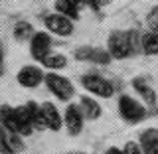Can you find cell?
<instances>
[{
  "label": "cell",
  "mask_w": 158,
  "mask_h": 154,
  "mask_svg": "<svg viewBox=\"0 0 158 154\" xmlns=\"http://www.w3.org/2000/svg\"><path fill=\"white\" fill-rule=\"evenodd\" d=\"M0 125L4 128H8V131L20 135V136H30L34 132V128L26 121V115H24L22 107L2 105L0 107Z\"/></svg>",
  "instance_id": "obj_2"
},
{
  "label": "cell",
  "mask_w": 158,
  "mask_h": 154,
  "mask_svg": "<svg viewBox=\"0 0 158 154\" xmlns=\"http://www.w3.org/2000/svg\"><path fill=\"white\" fill-rule=\"evenodd\" d=\"M0 154H14L12 150H10V148L6 146V144H4V142L2 140H0Z\"/></svg>",
  "instance_id": "obj_25"
},
{
  "label": "cell",
  "mask_w": 158,
  "mask_h": 154,
  "mask_svg": "<svg viewBox=\"0 0 158 154\" xmlns=\"http://www.w3.org/2000/svg\"><path fill=\"white\" fill-rule=\"evenodd\" d=\"M132 89H135L138 95L142 97V103H144L146 107H150V109H156V107H158L156 91L152 89V85L148 83V79H146V77H142V75L135 77V79H132Z\"/></svg>",
  "instance_id": "obj_12"
},
{
  "label": "cell",
  "mask_w": 158,
  "mask_h": 154,
  "mask_svg": "<svg viewBox=\"0 0 158 154\" xmlns=\"http://www.w3.org/2000/svg\"><path fill=\"white\" fill-rule=\"evenodd\" d=\"M44 24H46L48 32L56 34V36H61V38H67L73 34V20H69L65 16H61V14H49V16H46V20H44Z\"/></svg>",
  "instance_id": "obj_8"
},
{
  "label": "cell",
  "mask_w": 158,
  "mask_h": 154,
  "mask_svg": "<svg viewBox=\"0 0 158 154\" xmlns=\"http://www.w3.org/2000/svg\"><path fill=\"white\" fill-rule=\"evenodd\" d=\"M22 111L26 115V121L30 123V127L34 131H44L46 125H44V117H42V109L36 101H28L26 105H22Z\"/></svg>",
  "instance_id": "obj_14"
},
{
  "label": "cell",
  "mask_w": 158,
  "mask_h": 154,
  "mask_svg": "<svg viewBox=\"0 0 158 154\" xmlns=\"http://www.w3.org/2000/svg\"><path fill=\"white\" fill-rule=\"evenodd\" d=\"M107 52L113 59H127L140 52V36L132 30H113L107 38Z\"/></svg>",
  "instance_id": "obj_1"
},
{
  "label": "cell",
  "mask_w": 158,
  "mask_h": 154,
  "mask_svg": "<svg viewBox=\"0 0 158 154\" xmlns=\"http://www.w3.org/2000/svg\"><path fill=\"white\" fill-rule=\"evenodd\" d=\"M123 152H125V154H142L140 144H138V142H135V140H128L127 144L123 146Z\"/></svg>",
  "instance_id": "obj_22"
},
{
  "label": "cell",
  "mask_w": 158,
  "mask_h": 154,
  "mask_svg": "<svg viewBox=\"0 0 158 154\" xmlns=\"http://www.w3.org/2000/svg\"><path fill=\"white\" fill-rule=\"evenodd\" d=\"M73 2H75L77 6H89V8H93V10H99V8H101L97 0H73Z\"/></svg>",
  "instance_id": "obj_23"
},
{
  "label": "cell",
  "mask_w": 158,
  "mask_h": 154,
  "mask_svg": "<svg viewBox=\"0 0 158 154\" xmlns=\"http://www.w3.org/2000/svg\"><path fill=\"white\" fill-rule=\"evenodd\" d=\"M69 154H85V152H69Z\"/></svg>",
  "instance_id": "obj_27"
},
{
  "label": "cell",
  "mask_w": 158,
  "mask_h": 154,
  "mask_svg": "<svg viewBox=\"0 0 158 154\" xmlns=\"http://www.w3.org/2000/svg\"><path fill=\"white\" fill-rule=\"evenodd\" d=\"M44 83H46L48 91L52 93L56 99L63 101V103L71 101L73 95H75V87H73V83L69 81L67 77L59 75V73H56V71L46 73V75H44Z\"/></svg>",
  "instance_id": "obj_4"
},
{
  "label": "cell",
  "mask_w": 158,
  "mask_h": 154,
  "mask_svg": "<svg viewBox=\"0 0 158 154\" xmlns=\"http://www.w3.org/2000/svg\"><path fill=\"white\" fill-rule=\"evenodd\" d=\"M97 2H99V6H105V4H109L111 0H97Z\"/></svg>",
  "instance_id": "obj_26"
},
{
  "label": "cell",
  "mask_w": 158,
  "mask_h": 154,
  "mask_svg": "<svg viewBox=\"0 0 158 154\" xmlns=\"http://www.w3.org/2000/svg\"><path fill=\"white\" fill-rule=\"evenodd\" d=\"M42 65L52 69V71H57V69H63L67 65V57L61 56V53H49V56L42 61Z\"/></svg>",
  "instance_id": "obj_19"
},
{
  "label": "cell",
  "mask_w": 158,
  "mask_h": 154,
  "mask_svg": "<svg viewBox=\"0 0 158 154\" xmlns=\"http://www.w3.org/2000/svg\"><path fill=\"white\" fill-rule=\"evenodd\" d=\"M146 26H148V32L158 34V6H154L150 12H148V16H146Z\"/></svg>",
  "instance_id": "obj_21"
},
{
  "label": "cell",
  "mask_w": 158,
  "mask_h": 154,
  "mask_svg": "<svg viewBox=\"0 0 158 154\" xmlns=\"http://www.w3.org/2000/svg\"><path fill=\"white\" fill-rule=\"evenodd\" d=\"M44 69L40 67V65H24V67H20V71L16 73V79H18V83L22 87H26V89H34V87H38V85H42L44 83Z\"/></svg>",
  "instance_id": "obj_7"
},
{
  "label": "cell",
  "mask_w": 158,
  "mask_h": 154,
  "mask_svg": "<svg viewBox=\"0 0 158 154\" xmlns=\"http://www.w3.org/2000/svg\"><path fill=\"white\" fill-rule=\"evenodd\" d=\"M77 107H79V111H81L83 119H87V121H97V119L101 117V113H103L101 105H99L93 97H87V95L79 97Z\"/></svg>",
  "instance_id": "obj_15"
},
{
  "label": "cell",
  "mask_w": 158,
  "mask_h": 154,
  "mask_svg": "<svg viewBox=\"0 0 158 154\" xmlns=\"http://www.w3.org/2000/svg\"><path fill=\"white\" fill-rule=\"evenodd\" d=\"M40 109H42L44 125H46L48 131H53V132L61 131V127H63V117H61V113H59V109L53 105L52 101L42 103V105H40Z\"/></svg>",
  "instance_id": "obj_11"
},
{
  "label": "cell",
  "mask_w": 158,
  "mask_h": 154,
  "mask_svg": "<svg viewBox=\"0 0 158 154\" xmlns=\"http://www.w3.org/2000/svg\"><path fill=\"white\" fill-rule=\"evenodd\" d=\"M73 56H75L77 61H89V63H99V65H107V63L111 61L109 52H105V49H99V48H93V46L77 48Z\"/></svg>",
  "instance_id": "obj_10"
},
{
  "label": "cell",
  "mask_w": 158,
  "mask_h": 154,
  "mask_svg": "<svg viewBox=\"0 0 158 154\" xmlns=\"http://www.w3.org/2000/svg\"><path fill=\"white\" fill-rule=\"evenodd\" d=\"M63 125H65L67 132L71 136H77L83 132V125H85V119H83L81 111L75 103H69L65 107V113H63Z\"/></svg>",
  "instance_id": "obj_9"
},
{
  "label": "cell",
  "mask_w": 158,
  "mask_h": 154,
  "mask_svg": "<svg viewBox=\"0 0 158 154\" xmlns=\"http://www.w3.org/2000/svg\"><path fill=\"white\" fill-rule=\"evenodd\" d=\"M138 144L142 154H158V128H144L138 136Z\"/></svg>",
  "instance_id": "obj_13"
},
{
  "label": "cell",
  "mask_w": 158,
  "mask_h": 154,
  "mask_svg": "<svg viewBox=\"0 0 158 154\" xmlns=\"http://www.w3.org/2000/svg\"><path fill=\"white\" fill-rule=\"evenodd\" d=\"M34 26L30 22H16V26H14V38L20 40V42H26V40H32L34 36Z\"/></svg>",
  "instance_id": "obj_20"
},
{
  "label": "cell",
  "mask_w": 158,
  "mask_h": 154,
  "mask_svg": "<svg viewBox=\"0 0 158 154\" xmlns=\"http://www.w3.org/2000/svg\"><path fill=\"white\" fill-rule=\"evenodd\" d=\"M81 85L85 87V91H89L95 97H101V99H111L115 95L113 83L109 81L107 77H103L101 73H95V71L85 73V75L81 77Z\"/></svg>",
  "instance_id": "obj_5"
},
{
  "label": "cell",
  "mask_w": 158,
  "mask_h": 154,
  "mask_svg": "<svg viewBox=\"0 0 158 154\" xmlns=\"http://www.w3.org/2000/svg\"><path fill=\"white\" fill-rule=\"evenodd\" d=\"M140 52L144 56H158V34L144 32L140 36Z\"/></svg>",
  "instance_id": "obj_17"
},
{
  "label": "cell",
  "mask_w": 158,
  "mask_h": 154,
  "mask_svg": "<svg viewBox=\"0 0 158 154\" xmlns=\"http://www.w3.org/2000/svg\"><path fill=\"white\" fill-rule=\"evenodd\" d=\"M56 12L61 14V16H65L69 20H77L79 18V6L73 0H56Z\"/></svg>",
  "instance_id": "obj_18"
},
{
  "label": "cell",
  "mask_w": 158,
  "mask_h": 154,
  "mask_svg": "<svg viewBox=\"0 0 158 154\" xmlns=\"http://www.w3.org/2000/svg\"><path fill=\"white\" fill-rule=\"evenodd\" d=\"M30 53L36 61L42 63L52 53V36L48 32H36L30 40Z\"/></svg>",
  "instance_id": "obj_6"
},
{
  "label": "cell",
  "mask_w": 158,
  "mask_h": 154,
  "mask_svg": "<svg viewBox=\"0 0 158 154\" xmlns=\"http://www.w3.org/2000/svg\"><path fill=\"white\" fill-rule=\"evenodd\" d=\"M118 115L125 123L128 125H136V123H142L148 115L144 103L136 101L135 97L131 95H121L118 97Z\"/></svg>",
  "instance_id": "obj_3"
},
{
  "label": "cell",
  "mask_w": 158,
  "mask_h": 154,
  "mask_svg": "<svg viewBox=\"0 0 158 154\" xmlns=\"http://www.w3.org/2000/svg\"><path fill=\"white\" fill-rule=\"evenodd\" d=\"M0 140L6 144L10 150H12L14 154H18V152H22L24 148V140H22V136L16 135V132H12V131H8V128H4L2 125H0Z\"/></svg>",
  "instance_id": "obj_16"
},
{
  "label": "cell",
  "mask_w": 158,
  "mask_h": 154,
  "mask_svg": "<svg viewBox=\"0 0 158 154\" xmlns=\"http://www.w3.org/2000/svg\"><path fill=\"white\" fill-rule=\"evenodd\" d=\"M105 154H125V152H123V148H118V146H109L105 150Z\"/></svg>",
  "instance_id": "obj_24"
}]
</instances>
